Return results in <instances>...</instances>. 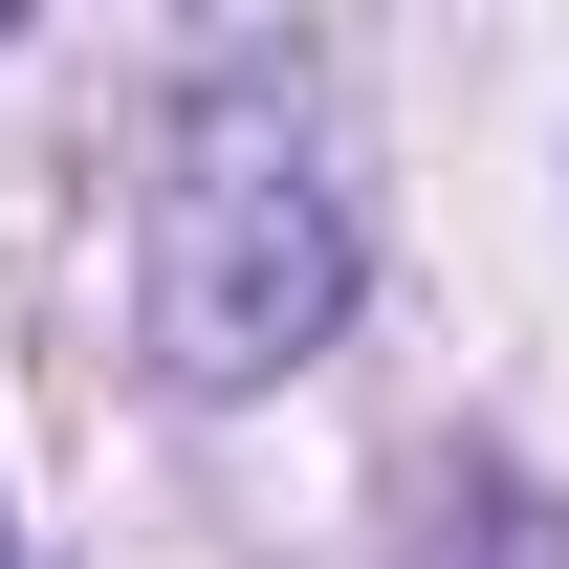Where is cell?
<instances>
[{"label": "cell", "mask_w": 569, "mask_h": 569, "mask_svg": "<svg viewBox=\"0 0 569 569\" xmlns=\"http://www.w3.org/2000/svg\"><path fill=\"white\" fill-rule=\"evenodd\" d=\"M351 329V176H329V88L307 44H219L153 153V372L176 395H263Z\"/></svg>", "instance_id": "6da1fadb"}, {"label": "cell", "mask_w": 569, "mask_h": 569, "mask_svg": "<svg viewBox=\"0 0 569 569\" xmlns=\"http://www.w3.org/2000/svg\"><path fill=\"white\" fill-rule=\"evenodd\" d=\"M417 569H569V503L526 482V460H460L438 526H417Z\"/></svg>", "instance_id": "7a4b0ae2"}]
</instances>
